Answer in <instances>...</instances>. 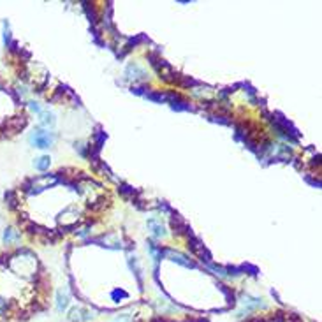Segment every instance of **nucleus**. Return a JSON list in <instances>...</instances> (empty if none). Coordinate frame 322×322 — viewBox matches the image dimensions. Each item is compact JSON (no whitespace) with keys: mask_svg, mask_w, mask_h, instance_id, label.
I'll return each mask as SVG.
<instances>
[{"mask_svg":"<svg viewBox=\"0 0 322 322\" xmlns=\"http://www.w3.org/2000/svg\"><path fill=\"white\" fill-rule=\"evenodd\" d=\"M148 229L152 231V234L155 236V238H164L168 232H166V227L164 224H162L160 218H157V216H152L150 220H148Z\"/></svg>","mask_w":322,"mask_h":322,"instance_id":"0eeeda50","label":"nucleus"},{"mask_svg":"<svg viewBox=\"0 0 322 322\" xmlns=\"http://www.w3.org/2000/svg\"><path fill=\"white\" fill-rule=\"evenodd\" d=\"M67 306H69V294L60 290V292L56 294V310L64 312V310H67Z\"/></svg>","mask_w":322,"mask_h":322,"instance_id":"f8f14e48","label":"nucleus"},{"mask_svg":"<svg viewBox=\"0 0 322 322\" xmlns=\"http://www.w3.org/2000/svg\"><path fill=\"white\" fill-rule=\"evenodd\" d=\"M9 40H11V34H9V26H8V23H4V42H6V46L9 44Z\"/></svg>","mask_w":322,"mask_h":322,"instance_id":"aec40b11","label":"nucleus"},{"mask_svg":"<svg viewBox=\"0 0 322 322\" xmlns=\"http://www.w3.org/2000/svg\"><path fill=\"white\" fill-rule=\"evenodd\" d=\"M56 183H58V176L56 174L36 176V178L28 180V182L25 183V190L28 192V194H40L42 190L53 187V185H56Z\"/></svg>","mask_w":322,"mask_h":322,"instance_id":"f03ea898","label":"nucleus"},{"mask_svg":"<svg viewBox=\"0 0 322 322\" xmlns=\"http://www.w3.org/2000/svg\"><path fill=\"white\" fill-rule=\"evenodd\" d=\"M125 76H127V80H130V81L146 80V72H144V69H141L138 64H130V66L127 67V70H125Z\"/></svg>","mask_w":322,"mask_h":322,"instance_id":"423d86ee","label":"nucleus"},{"mask_svg":"<svg viewBox=\"0 0 322 322\" xmlns=\"http://www.w3.org/2000/svg\"><path fill=\"white\" fill-rule=\"evenodd\" d=\"M97 243H102V246H110V248H120L122 246V240L118 238V234L111 232V234H104L102 238L96 240Z\"/></svg>","mask_w":322,"mask_h":322,"instance_id":"9d476101","label":"nucleus"},{"mask_svg":"<svg viewBox=\"0 0 322 322\" xmlns=\"http://www.w3.org/2000/svg\"><path fill=\"white\" fill-rule=\"evenodd\" d=\"M9 266H11V270L14 271L16 274L25 276V278H32V276H36V273H37L36 256H34L32 252H26V250L16 254V256L9 260Z\"/></svg>","mask_w":322,"mask_h":322,"instance_id":"f257e3e1","label":"nucleus"},{"mask_svg":"<svg viewBox=\"0 0 322 322\" xmlns=\"http://www.w3.org/2000/svg\"><path fill=\"white\" fill-rule=\"evenodd\" d=\"M171 226L174 229V234L182 236V234H190V229H188V224L182 218L180 215H172V220H171Z\"/></svg>","mask_w":322,"mask_h":322,"instance_id":"6e6552de","label":"nucleus"},{"mask_svg":"<svg viewBox=\"0 0 322 322\" xmlns=\"http://www.w3.org/2000/svg\"><path fill=\"white\" fill-rule=\"evenodd\" d=\"M40 124L46 125V127H53V125H55V116H53L52 113L42 111V113H40Z\"/></svg>","mask_w":322,"mask_h":322,"instance_id":"dca6fc26","label":"nucleus"},{"mask_svg":"<svg viewBox=\"0 0 322 322\" xmlns=\"http://www.w3.org/2000/svg\"><path fill=\"white\" fill-rule=\"evenodd\" d=\"M53 141H55V136H53V132L46 130V128H34V132L30 134V143H32V146L36 148H40V150H46V148H50L53 144Z\"/></svg>","mask_w":322,"mask_h":322,"instance_id":"7ed1b4c3","label":"nucleus"},{"mask_svg":"<svg viewBox=\"0 0 322 322\" xmlns=\"http://www.w3.org/2000/svg\"><path fill=\"white\" fill-rule=\"evenodd\" d=\"M92 317H94V315H92V312L86 310L84 306L72 308V310H70V314H69V320L70 322H86V320H90Z\"/></svg>","mask_w":322,"mask_h":322,"instance_id":"39448f33","label":"nucleus"},{"mask_svg":"<svg viewBox=\"0 0 322 322\" xmlns=\"http://www.w3.org/2000/svg\"><path fill=\"white\" fill-rule=\"evenodd\" d=\"M154 322H168V320H166V318H155Z\"/></svg>","mask_w":322,"mask_h":322,"instance_id":"b1692460","label":"nucleus"},{"mask_svg":"<svg viewBox=\"0 0 322 322\" xmlns=\"http://www.w3.org/2000/svg\"><path fill=\"white\" fill-rule=\"evenodd\" d=\"M28 106H30V110H32V111H36L37 114H40V113H42V110H40V106H39V104H37V102H34V100H30V102H28Z\"/></svg>","mask_w":322,"mask_h":322,"instance_id":"4be33fe9","label":"nucleus"},{"mask_svg":"<svg viewBox=\"0 0 322 322\" xmlns=\"http://www.w3.org/2000/svg\"><path fill=\"white\" fill-rule=\"evenodd\" d=\"M114 322H130V317H128V315H118V317L114 318Z\"/></svg>","mask_w":322,"mask_h":322,"instance_id":"5701e85b","label":"nucleus"},{"mask_svg":"<svg viewBox=\"0 0 322 322\" xmlns=\"http://www.w3.org/2000/svg\"><path fill=\"white\" fill-rule=\"evenodd\" d=\"M171 108L174 111H194V106H190V104L185 102V100H182V99H180L178 102L171 104Z\"/></svg>","mask_w":322,"mask_h":322,"instance_id":"2eb2a0df","label":"nucleus"},{"mask_svg":"<svg viewBox=\"0 0 322 322\" xmlns=\"http://www.w3.org/2000/svg\"><path fill=\"white\" fill-rule=\"evenodd\" d=\"M18 240H20V232H16L14 229H6L4 231V243L11 245V243L18 242Z\"/></svg>","mask_w":322,"mask_h":322,"instance_id":"4468645a","label":"nucleus"},{"mask_svg":"<svg viewBox=\"0 0 322 322\" xmlns=\"http://www.w3.org/2000/svg\"><path fill=\"white\" fill-rule=\"evenodd\" d=\"M50 164H52V158L46 157V155H42V157L36 158V162H34L36 169H39V171H46V169L50 168Z\"/></svg>","mask_w":322,"mask_h":322,"instance_id":"ddd939ff","label":"nucleus"},{"mask_svg":"<svg viewBox=\"0 0 322 322\" xmlns=\"http://www.w3.org/2000/svg\"><path fill=\"white\" fill-rule=\"evenodd\" d=\"M111 296H113V300H122V298L125 300V298H127V292H125V290H114Z\"/></svg>","mask_w":322,"mask_h":322,"instance_id":"412c9836","label":"nucleus"},{"mask_svg":"<svg viewBox=\"0 0 322 322\" xmlns=\"http://www.w3.org/2000/svg\"><path fill=\"white\" fill-rule=\"evenodd\" d=\"M148 250H150V254H152V257H154L155 262H158V260L164 257V248H162V246H158L157 243L148 242Z\"/></svg>","mask_w":322,"mask_h":322,"instance_id":"9b49d317","label":"nucleus"},{"mask_svg":"<svg viewBox=\"0 0 322 322\" xmlns=\"http://www.w3.org/2000/svg\"><path fill=\"white\" fill-rule=\"evenodd\" d=\"M164 256L171 257V260H174V262L182 264V266H185V268H194L196 266V264L192 262L190 259H187V257L183 256V254L174 252V250H171V248H164Z\"/></svg>","mask_w":322,"mask_h":322,"instance_id":"1a4fd4ad","label":"nucleus"},{"mask_svg":"<svg viewBox=\"0 0 322 322\" xmlns=\"http://www.w3.org/2000/svg\"><path fill=\"white\" fill-rule=\"evenodd\" d=\"M120 192L125 196V198H130V199L136 198V190L132 187H128V185H125V183H122L120 185Z\"/></svg>","mask_w":322,"mask_h":322,"instance_id":"f3484780","label":"nucleus"},{"mask_svg":"<svg viewBox=\"0 0 322 322\" xmlns=\"http://www.w3.org/2000/svg\"><path fill=\"white\" fill-rule=\"evenodd\" d=\"M88 232H90V227H81V229H78L76 234L80 236V238H86Z\"/></svg>","mask_w":322,"mask_h":322,"instance_id":"6ab92c4d","label":"nucleus"},{"mask_svg":"<svg viewBox=\"0 0 322 322\" xmlns=\"http://www.w3.org/2000/svg\"><path fill=\"white\" fill-rule=\"evenodd\" d=\"M9 310V303L8 300H4V298H0V315H6Z\"/></svg>","mask_w":322,"mask_h":322,"instance_id":"a211bd4d","label":"nucleus"},{"mask_svg":"<svg viewBox=\"0 0 322 322\" xmlns=\"http://www.w3.org/2000/svg\"><path fill=\"white\" fill-rule=\"evenodd\" d=\"M80 220H81L80 212H78V210H74V208L66 210V212L60 213V216H58V224H60V226H64V227L76 226Z\"/></svg>","mask_w":322,"mask_h":322,"instance_id":"20e7f679","label":"nucleus"}]
</instances>
